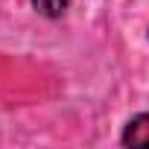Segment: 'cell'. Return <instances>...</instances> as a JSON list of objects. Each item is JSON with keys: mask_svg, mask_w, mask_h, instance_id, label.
Listing matches in <instances>:
<instances>
[{"mask_svg": "<svg viewBox=\"0 0 149 149\" xmlns=\"http://www.w3.org/2000/svg\"><path fill=\"white\" fill-rule=\"evenodd\" d=\"M123 143L126 146H149V114H137L129 120V126L123 132Z\"/></svg>", "mask_w": 149, "mask_h": 149, "instance_id": "1", "label": "cell"}, {"mask_svg": "<svg viewBox=\"0 0 149 149\" xmlns=\"http://www.w3.org/2000/svg\"><path fill=\"white\" fill-rule=\"evenodd\" d=\"M32 6L44 18H61L67 12V6H70V0H32Z\"/></svg>", "mask_w": 149, "mask_h": 149, "instance_id": "2", "label": "cell"}]
</instances>
